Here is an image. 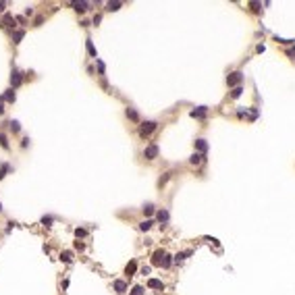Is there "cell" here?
I'll list each match as a JSON object with an SVG mask.
<instances>
[{"label": "cell", "instance_id": "obj_1", "mask_svg": "<svg viewBox=\"0 0 295 295\" xmlns=\"http://www.w3.org/2000/svg\"><path fill=\"white\" fill-rule=\"evenodd\" d=\"M152 264L154 266H162V268H169L170 266V256L164 250H156L152 253Z\"/></svg>", "mask_w": 295, "mask_h": 295}, {"label": "cell", "instance_id": "obj_2", "mask_svg": "<svg viewBox=\"0 0 295 295\" xmlns=\"http://www.w3.org/2000/svg\"><path fill=\"white\" fill-rule=\"evenodd\" d=\"M156 123L154 121H148V123H143V125L139 127V137H148V135H152V131L156 129Z\"/></svg>", "mask_w": 295, "mask_h": 295}, {"label": "cell", "instance_id": "obj_3", "mask_svg": "<svg viewBox=\"0 0 295 295\" xmlns=\"http://www.w3.org/2000/svg\"><path fill=\"white\" fill-rule=\"evenodd\" d=\"M241 79H243V75H241V73L237 71V73H231V75L227 77V83H229V87H233V85H237V87H239Z\"/></svg>", "mask_w": 295, "mask_h": 295}, {"label": "cell", "instance_id": "obj_4", "mask_svg": "<svg viewBox=\"0 0 295 295\" xmlns=\"http://www.w3.org/2000/svg\"><path fill=\"white\" fill-rule=\"evenodd\" d=\"M143 156H146L148 160H154V158L158 156V146H148L146 152H143Z\"/></svg>", "mask_w": 295, "mask_h": 295}, {"label": "cell", "instance_id": "obj_5", "mask_svg": "<svg viewBox=\"0 0 295 295\" xmlns=\"http://www.w3.org/2000/svg\"><path fill=\"white\" fill-rule=\"evenodd\" d=\"M10 83H13V87H19V85L23 83V77H21L19 71H13V75H10Z\"/></svg>", "mask_w": 295, "mask_h": 295}, {"label": "cell", "instance_id": "obj_6", "mask_svg": "<svg viewBox=\"0 0 295 295\" xmlns=\"http://www.w3.org/2000/svg\"><path fill=\"white\" fill-rule=\"evenodd\" d=\"M206 112H208V108H206V106H200V108L191 110V117H193V119H204V117H206Z\"/></svg>", "mask_w": 295, "mask_h": 295}, {"label": "cell", "instance_id": "obj_7", "mask_svg": "<svg viewBox=\"0 0 295 295\" xmlns=\"http://www.w3.org/2000/svg\"><path fill=\"white\" fill-rule=\"evenodd\" d=\"M148 287H150V289H160V291H164V283L158 281V279H150V281H148Z\"/></svg>", "mask_w": 295, "mask_h": 295}, {"label": "cell", "instance_id": "obj_8", "mask_svg": "<svg viewBox=\"0 0 295 295\" xmlns=\"http://www.w3.org/2000/svg\"><path fill=\"white\" fill-rule=\"evenodd\" d=\"M135 270H137V262H135V260H131V262L127 264V268H125V274H127V276H133V274H135Z\"/></svg>", "mask_w": 295, "mask_h": 295}, {"label": "cell", "instance_id": "obj_9", "mask_svg": "<svg viewBox=\"0 0 295 295\" xmlns=\"http://www.w3.org/2000/svg\"><path fill=\"white\" fill-rule=\"evenodd\" d=\"M114 289H117V293H125L127 291V283L125 281H114Z\"/></svg>", "mask_w": 295, "mask_h": 295}, {"label": "cell", "instance_id": "obj_10", "mask_svg": "<svg viewBox=\"0 0 295 295\" xmlns=\"http://www.w3.org/2000/svg\"><path fill=\"white\" fill-rule=\"evenodd\" d=\"M73 6H75V10H77V13H85L89 4H87V2H73Z\"/></svg>", "mask_w": 295, "mask_h": 295}, {"label": "cell", "instance_id": "obj_11", "mask_svg": "<svg viewBox=\"0 0 295 295\" xmlns=\"http://www.w3.org/2000/svg\"><path fill=\"white\" fill-rule=\"evenodd\" d=\"M195 148H198V150H200V152L204 154V152L208 150V143H206L204 139H198V141H195Z\"/></svg>", "mask_w": 295, "mask_h": 295}, {"label": "cell", "instance_id": "obj_12", "mask_svg": "<svg viewBox=\"0 0 295 295\" xmlns=\"http://www.w3.org/2000/svg\"><path fill=\"white\" fill-rule=\"evenodd\" d=\"M60 260H62L65 264H69V262L73 260V253H71V252H62V253H60Z\"/></svg>", "mask_w": 295, "mask_h": 295}, {"label": "cell", "instance_id": "obj_13", "mask_svg": "<svg viewBox=\"0 0 295 295\" xmlns=\"http://www.w3.org/2000/svg\"><path fill=\"white\" fill-rule=\"evenodd\" d=\"M202 158H204V154H193V156L189 158V162H191V164H200Z\"/></svg>", "mask_w": 295, "mask_h": 295}, {"label": "cell", "instance_id": "obj_14", "mask_svg": "<svg viewBox=\"0 0 295 295\" xmlns=\"http://www.w3.org/2000/svg\"><path fill=\"white\" fill-rule=\"evenodd\" d=\"M152 224H154V220H143V222H139V229H141V231H148Z\"/></svg>", "mask_w": 295, "mask_h": 295}, {"label": "cell", "instance_id": "obj_15", "mask_svg": "<svg viewBox=\"0 0 295 295\" xmlns=\"http://www.w3.org/2000/svg\"><path fill=\"white\" fill-rule=\"evenodd\" d=\"M158 220H160V222H166V220H169V212H166V210H160V212H158Z\"/></svg>", "mask_w": 295, "mask_h": 295}, {"label": "cell", "instance_id": "obj_16", "mask_svg": "<svg viewBox=\"0 0 295 295\" xmlns=\"http://www.w3.org/2000/svg\"><path fill=\"white\" fill-rule=\"evenodd\" d=\"M189 253H191V252H181V253H177V256H175V262H183V260H185Z\"/></svg>", "mask_w": 295, "mask_h": 295}, {"label": "cell", "instance_id": "obj_17", "mask_svg": "<svg viewBox=\"0 0 295 295\" xmlns=\"http://www.w3.org/2000/svg\"><path fill=\"white\" fill-rule=\"evenodd\" d=\"M241 94H243V87H241V85H239V87H235V89H233V91H231V98H239V96H241Z\"/></svg>", "mask_w": 295, "mask_h": 295}, {"label": "cell", "instance_id": "obj_18", "mask_svg": "<svg viewBox=\"0 0 295 295\" xmlns=\"http://www.w3.org/2000/svg\"><path fill=\"white\" fill-rule=\"evenodd\" d=\"M127 117H129L131 121H137V119H139V117H137V112H135L133 108H127Z\"/></svg>", "mask_w": 295, "mask_h": 295}, {"label": "cell", "instance_id": "obj_19", "mask_svg": "<svg viewBox=\"0 0 295 295\" xmlns=\"http://www.w3.org/2000/svg\"><path fill=\"white\" fill-rule=\"evenodd\" d=\"M106 6H108V10H119V6H121V2H119V0H117V2H108Z\"/></svg>", "mask_w": 295, "mask_h": 295}, {"label": "cell", "instance_id": "obj_20", "mask_svg": "<svg viewBox=\"0 0 295 295\" xmlns=\"http://www.w3.org/2000/svg\"><path fill=\"white\" fill-rule=\"evenodd\" d=\"M0 146H2L4 150H8V141H6V135H4V133H0Z\"/></svg>", "mask_w": 295, "mask_h": 295}, {"label": "cell", "instance_id": "obj_21", "mask_svg": "<svg viewBox=\"0 0 295 295\" xmlns=\"http://www.w3.org/2000/svg\"><path fill=\"white\" fill-rule=\"evenodd\" d=\"M13 40H15V44H19L23 40V31H15V33H13Z\"/></svg>", "mask_w": 295, "mask_h": 295}, {"label": "cell", "instance_id": "obj_22", "mask_svg": "<svg viewBox=\"0 0 295 295\" xmlns=\"http://www.w3.org/2000/svg\"><path fill=\"white\" fill-rule=\"evenodd\" d=\"M143 214H148V216L154 214V206H152V204H146V206H143Z\"/></svg>", "mask_w": 295, "mask_h": 295}, {"label": "cell", "instance_id": "obj_23", "mask_svg": "<svg viewBox=\"0 0 295 295\" xmlns=\"http://www.w3.org/2000/svg\"><path fill=\"white\" fill-rule=\"evenodd\" d=\"M8 170H10V166H8V164H2V166H0V179H4V175H6Z\"/></svg>", "mask_w": 295, "mask_h": 295}, {"label": "cell", "instance_id": "obj_24", "mask_svg": "<svg viewBox=\"0 0 295 295\" xmlns=\"http://www.w3.org/2000/svg\"><path fill=\"white\" fill-rule=\"evenodd\" d=\"M131 295H143V287H139V285L133 287V289H131Z\"/></svg>", "mask_w": 295, "mask_h": 295}, {"label": "cell", "instance_id": "obj_25", "mask_svg": "<svg viewBox=\"0 0 295 295\" xmlns=\"http://www.w3.org/2000/svg\"><path fill=\"white\" fill-rule=\"evenodd\" d=\"M4 23H6L8 27H15V19H13L10 15H6V17H4Z\"/></svg>", "mask_w": 295, "mask_h": 295}, {"label": "cell", "instance_id": "obj_26", "mask_svg": "<svg viewBox=\"0 0 295 295\" xmlns=\"http://www.w3.org/2000/svg\"><path fill=\"white\" fill-rule=\"evenodd\" d=\"M4 100H8V102H15V94H13V89H8V91L4 94Z\"/></svg>", "mask_w": 295, "mask_h": 295}, {"label": "cell", "instance_id": "obj_27", "mask_svg": "<svg viewBox=\"0 0 295 295\" xmlns=\"http://www.w3.org/2000/svg\"><path fill=\"white\" fill-rule=\"evenodd\" d=\"M87 52H89L91 56H96V48H94V44H91V40H87Z\"/></svg>", "mask_w": 295, "mask_h": 295}, {"label": "cell", "instance_id": "obj_28", "mask_svg": "<svg viewBox=\"0 0 295 295\" xmlns=\"http://www.w3.org/2000/svg\"><path fill=\"white\" fill-rule=\"evenodd\" d=\"M52 220H54L52 216H44V218H42V224H46V227H50V224H52Z\"/></svg>", "mask_w": 295, "mask_h": 295}, {"label": "cell", "instance_id": "obj_29", "mask_svg": "<svg viewBox=\"0 0 295 295\" xmlns=\"http://www.w3.org/2000/svg\"><path fill=\"white\" fill-rule=\"evenodd\" d=\"M8 127H10V129H13L15 133H17L19 129H21V127H19V123H17V121H10V123H8Z\"/></svg>", "mask_w": 295, "mask_h": 295}, {"label": "cell", "instance_id": "obj_30", "mask_svg": "<svg viewBox=\"0 0 295 295\" xmlns=\"http://www.w3.org/2000/svg\"><path fill=\"white\" fill-rule=\"evenodd\" d=\"M75 235H77V237H85L87 231H85V229H75Z\"/></svg>", "mask_w": 295, "mask_h": 295}, {"label": "cell", "instance_id": "obj_31", "mask_svg": "<svg viewBox=\"0 0 295 295\" xmlns=\"http://www.w3.org/2000/svg\"><path fill=\"white\" fill-rule=\"evenodd\" d=\"M98 69H100V73H104V62L102 60H98Z\"/></svg>", "mask_w": 295, "mask_h": 295}, {"label": "cell", "instance_id": "obj_32", "mask_svg": "<svg viewBox=\"0 0 295 295\" xmlns=\"http://www.w3.org/2000/svg\"><path fill=\"white\" fill-rule=\"evenodd\" d=\"M141 274H150V266H143L141 268Z\"/></svg>", "mask_w": 295, "mask_h": 295}, {"label": "cell", "instance_id": "obj_33", "mask_svg": "<svg viewBox=\"0 0 295 295\" xmlns=\"http://www.w3.org/2000/svg\"><path fill=\"white\" fill-rule=\"evenodd\" d=\"M2 100H4V96H2V98H0V114H2V112H4V108H2Z\"/></svg>", "mask_w": 295, "mask_h": 295}, {"label": "cell", "instance_id": "obj_34", "mask_svg": "<svg viewBox=\"0 0 295 295\" xmlns=\"http://www.w3.org/2000/svg\"><path fill=\"white\" fill-rule=\"evenodd\" d=\"M4 6H6V2H0V10H4Z\"/></svg>", "mask_w": 295, "mask_h": 295}, {"label": "cell", "instance_id": "obj_35", "mask_svg": "<svg viewBox=\"0 0 295 295\" xmlns=\"http://www.w3.org/2000/svg\"><path fill=\"white\" fill-rule=\"evenodd\" d=\"M293 54H295V48L293 50H289V56H293Z\"/></svg>", "mask_w": 295, "mask_h": 295}, {"label": "cell", "instance_id": "obj_36", "mask_svg": "<svg viewBox=\"0 0 295 295\" xmlns=\"http://www.w3.org/2000/svg\"><path fill=\"white\" fill-rule=\"evenodd\" d=\"M0 212H2V206H0Z\"/></svg>", "mask_w": 295, "mask_h": 295}]
</instances>
